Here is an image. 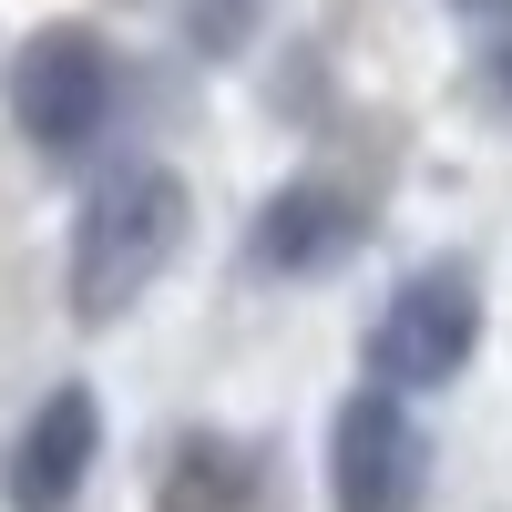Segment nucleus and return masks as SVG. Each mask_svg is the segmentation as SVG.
Here are the masks:
<instances>
[{
  "instance_id": "f257e3e1",
  "label": "nucleus",
  "mask_w": 512,
  "mask_h": 512,
  "mask_svg": "<svg viewBox=\"0 0 512 512\" xmlns=\"http://www.w3.org/2000/svg\"><path fill=\"white\" fill-rule=\"evenodd\" d=\"M185 236H195V185L175 164H113V175H93V195L72 216V318L113 328L123 308H144L154 277L185 256Z\"/></svg>"
},
{
  "instance_id": "f03ea898",
  "label": "nucleus",
  "mask_w": 512,
  "mask_h": 512,
  "mask_svg": "<svg viewBox=\"0 0 512 512\" xmlns=\"http://www.w3.org/2000/svg\"><path fill=\"white\" fill-rule=\"evenodd\" d=\"M0 103H11V134L31 154H82V144H103V123L123 113V62H113L103 31L52 21V31H31L11 52Z\"/></svg>"
},
{
  "instance_id": "7ed1b4c3",
  "label": "nucleus",
  "mask_w": 512,
  "mask_h": 512,
  "mask_svg": "<svg viewBox=\"0 0 512 512\" xmlns=\"http://www.w3.org/2000/svg\"><path fill=\"white\" fill-rule=\"evenodd\" d=\"M482 349V277L461 267V256H431V267H410L390 287V308L369 328V379H390V390H451L461 369Z\"/></svg>"
},
{
  "instance_id": "20e7f679",
  "label": "nucleus",
  "mask_w": 512,
  "mask_h": 512,
  "mask_svg": "<svg viewBox=\"0 0 512 512\" xmlns=\"http://www.w3.org/2000/svg\"><path fill=\"white\" fill-rule=\"evenodd\" d=\"M431 502V431L410 390L369 379L328 420V512H420Z\"/></svg>"
},
{
  "instance_id": "39448f33",
  "label": "nucleus",
  "mask_w": 512,
  "mask_h": 512,
  "mask_svg": "<svg viewBox=\"0 0 512 512\" xmlns=\"http://www.w3.org/2000/svg\"><path fill=\"white\" fill-rule=\"evenodd\" d=\"M369 246V195L338 175H287L267 205L246 216V277H328Z\"/></svg>"
},
{
  "instance_id": "423d86ee",
  "label": "nucleus",
  "mask_w": 512,
  "mask_h": 512,
  "mask_svg": "<svg viewBox=\"0 0 512 512\" xmlns=\"http://www.w3.org/2000/svg\"><path fill=\"white\" fill-rule=\"evenodd\" d=\"M93 461H103V400L82 379H62V390L31 400V420L0 451V502L11 512H72L82 482H93Z\"/></svg>"
},
{
  "instance_id": "0eeeda50",
  "label": "nucleus",
  "mask_w": 512,
  "mask_h": 512,
  "mask_svg": "<svg viewBox=\"0 0 512 512\" xmlns=\"http://www.w3.org/2000/svg\"><path fill=\"white\" fill-rule=\"evenodd\" d=\"M256 492H267V461L226 431H195L164 472V512H256Z\"/></svg>"
},
{
  "instance_id": "6e6552de",
  "label": "nucleus",
  "mask_w": 512,
  "mask_h": 512,
  "mask_svg": "<svg viewBox=\"0 0 512 512\" xmlns=\"http://www.w3.org/2000/svg\"><path fill=\"white\" fill-rule=\"evenodd\" d=\"M482 103H492V113L512 123V21L492 31V52H482Z\"/></svg>"
},
{
  "instance_id": "1a4fd4ad",
  "label": "nucleus",
  "mask_w": 512,
  "mask_h": 512,
  "mask_svg": "<svg viewBox=\"0 0 512 512\" xmlns=\"http://www.w3.org/2000/svg\"><path fill=\"white\" fill-rule=\"evenodd\" d=\"M195 21H205V52H236V31H246V0H205ZM195 21H185V31H195Z\"/></svg>"
},
{
  "instance_id": "9d476101",
  "label": "nucleus",
  "mask_w": 512,
  "mask_h": 512,
  "mask_svg": "<svg viewBox=\"0 0 512 512\" xmlns=\"http://www.w3.org/2000/svg\"><path fill=\"white\" fill-rule=\"evenodd\" d=\"M451 11H512V0H451Z\"/></svg>"
}]
</instances>
